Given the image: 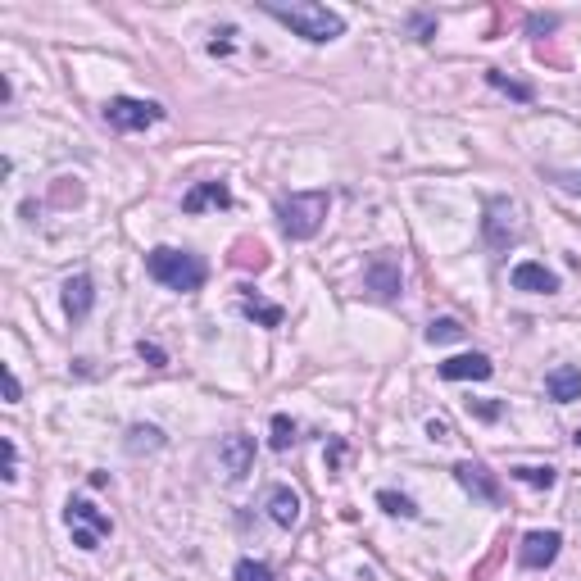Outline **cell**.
<instances>
[{"mask_svg": "<svg viewBox=\"0 0 581 581\" xmlns=\"http://www.w3.org/2000/svg\"><path fill=\"white\" fill-rule=\"evenodd\" d=\"M264 14H273L277 23H286L296 37L314 41V46H327V41H336L345 32L341 14L327 10V5H318V0H291V5H273V0H268Z\"/></svg>", "mask_w": 581, "mask_h": 581, "instance_id": "6da1fadb", "label": "cell"}, {"mask_svg": "<svg viewBox=\"0 0 581 581\" xmlns=\"http://www.w3.org/2000/svg\"><path fill=\"white\" fill-rule=\"evenodd\" d=\"M327 209H332L327 191H291V196H277V227H282L286 241H309L327 223Z\"/></svg>", "mask_w": 581, "mask_h": 581, "instance_id": "7a4b0ae2", "label": "cell"}, {"mask_svg": "<svg viewBox=\"0 0 581 581\" xmlns=\"http://www.w3.org/2000/svg\"><path fill=\"white\" fill-rule=\"evenodd\" d=\"M146 273L155 277L159 286H168V291H200L205 286V277H209V268H205V259L200 255H191V250H173V246H155L146 255Z\"/></svg>", "mask_w": 581, "mask_h": 581, "instance_id": "3957f363", "label": "cell"}, {"mask_svg": "<svg viewBox=\"0 0 581 581\" xmlns=\"http://www.w3.org/2000/svg\"><path fill=\"white\" fill-rule=\"evenodd\" d=\"M64 518H69V532H73V545H78V550H100V541L114 536L109 513H100L96 504L82 500V495H73V500L64 504Z\"/></svg>", "mask_w": 581, "mask_h": 581, "instance_id": "277c9868", "label": "cell"}, {"mask_svg": "<svg viewBox=\"0 0 581 581\" xmlns=\"http://www.w3.org/2000/svg\"><path fill=\"white\" fill-rule=\"evenodd\" d=\"M105 123L114 132H146V128H155V123H164V114L168 109L159 105V100H137V96H114V100H105Z\"/></svg>", "mask_w": 581, "mask_h": 581, "instance_id": "5b68a950", "label": "cell"}, {"mask_svg": "<svg viewBox=\"0 0 581 581\" xmlns=\"http://www.w3.org/2000/svg\"><path fill=\"white\" fill-rule=\"evenodd\" d=\"M482 237L491 250H509L522 241V223H518V200L509 196H491L486 200V218H482Z\"/></svg>", "mask_w": 581, "mask_h": 581, "instance_id": "8992f818", "label": "cell"}, {"mask_svg": "<svg viewBox=\"0 0 581 581\" xmlns=\"http://www.w3.org/2000/svg\"><path fill=\"white\" fill-rule=\"evenodd\" d=\"M454 477H459V486L473 500H482V504H504V486H500V477L486 468V463H477V459H459L454 463Z\"/></svg>", "mask_w": 581, "mask_h": 581, "instance_id": "52a82bcc", "label": "cell"}, {"mask_svg": "<svg viewBox=\"0 0 581 581\" xmlns=\"http://www.w3.org/2000/svg\"><path fill=\"white\" fill-rule=\"evenodd\" d=\"M364 286L373 291V300L391 305V300L400 296V259H395L391 250L373 255V259H368V268H364Z\"/></svg>", "mask_w": 581, "mask_h": 581, "instance_id": "ba28073f", "label": "cell"}, {"mask_svg": "<svg viewBox=\"0 0 581 581\" xmlns=\"http://www.w3.org/2000/svg\"><path fill=\"white\" fill-rule=\"evenodd\" d=\"M218 468H223L232 482H241V477L255 468V436L246 432H232L218 441Z\"/></svg>", "mask_w": 581, "mask_h": 581, "instance_id": "9c48e42d", "label": "cell"}, {"mask_svg": "<svg viewBox=\"0 0 581 581\" xmlns=\"http://www.w3.org/2000/svg\"><path fill=\"white\" fill-rule=\"evenodd\" d=\"M559 550H563L559 532H527L522 536L518 559H522V568H550V563L559 559Z\"/></svg>", "mask_w": 581, "mask_h": 581, "instance_id": "30bf717a", "label": "cell"}, {"mask_svg": "<svg viewBox=\"0 0 581 581\" xmlns=\"http://www.w3.org/2000/svg\"><path fill=\"white\" fill-rule=\"evenodd\" d=\"M509 282H513V291H532V296H554V291H559V277H554L545 264H536V259L513 264Z\"/></svg>", "mask_w": 581, "mask_h": 581, "instance_id": "8fae6325", "label": "cell"}, {"mask_svg": "<svg viewBox=\"0 0 581 581\" xmlns=\"http://www.w3.org/2000/svg\"><path fill=\"white\" fill-rule=\"evenodd\" d=\"M91 305H96V282L87 273H73L64 282V314H69V323H87Z\"/></svg>", "mask_w": 581, "mask_h": 581, "instance_id": "7c38bea8", "label": "cell"}, {"mask_svg": "<svg viewBox=\"0 0 581 581\" xmlns=\"http://www.w3.org/2000/svg\"><path fill=\"white\" fill-rule=\"evenodd\" d=\"M436 373H441L445 382H486V377L495 373V364L486 355H454V359H445Z\"/></svg>", "mask_w": 581, "mask_h": 581, "instance_id": "4fadbf2b", "label": "cell"}, {"mask_svg": "<svg viewBox=\"0 0 581 581\" xmlns=\"http://www.w3.org/2000/svg\"><path fill=\"white\" fill-rule=\"evenodd\" d=\"M227 205H232L227 182H196V187L182 196V214H205V209H227Z\"/></svg>", "mask_w": 581, "mask_h": 581, "instance_id": "5bb4252c", "label": "cell"}, {"mask_svg": "<svg viewBox=\"0 0 581 581\" xmlns=\"http://www.w3.org/2000/svg\"><path fill=\"white\" fill-rule=\"evenodd\" d=\"M545 395H550L554 404H572V400H581V368H572V364L554 368V373L545 377Z\"/></svg>", "mask_w": 581, "mask_h": 581, "instance_id": "9a60e30c", "label": "cell"}, {"mask_svg": "<svg viewBox=\"0 0 581 581\" xmlns=\"http://www.w3.org/2000/svg\"><path fill=\"white\" fill-rule=\"evenodd\" d=\"M268 518H273L277 527H296L300 522V495L291 491V486H273V495H268Z\"/></svg>", "mask_w": 581, "mask_h": 581, "instance_id": "2e32d148", "label": "cell"}, {"mask_svg": "<svg viewBox=\"0 0 581 581\" xmlns=\"http://www.w3.org/2000/svg\"><path fill=\"white\" fill-rule=\"evenodd\" d=\"M241 314L259 327H282V318H286L282 305H268V300H259L255 291H241Z\"/></svg>", "mask_w": 581, "mask_h": 581, "instance_id": "e0dca14e", "label": "cell"}, {"mask_svg": "<svg viewBox=\"0 0 581 581\" xmlns=\"http://www.w3.org/2000/svg\"><path fill=\"white\" fill-rule=\"evenodd\" d=\"M509 477L522 486H536V491H550L559 468H550V463H518V468H509Z\"/></svg>", "mask_w": 581, "mask_h": 581, "instance_id": "ac0fdd59", "label": "cell"}, {"mask_svg": "<svg viewBox=\"0 0 581 581\" xmlns=\"http://www.w3.org/2000/svg\"><path fill=\"white\" fill-rule=\"evenodd\" d=\"M232 264H237V268H255V273H264V268H268V250L259 246V241L241 237L237 246H232Z\"/></svg>", "mask_w": 581, "mask_h": 581, "instance_id": "d6986e66", "label": "cell"}, {"mask_svg": "<svg viewBox=\"0 0 581 581\" xmlns=\"http://www.w3.org/2000/svg\"><path fill=\"white\" fill-rule=\"evenodd\" d=\"M128 450L132 454H150V450H164V432L150 423H132L128 427Z\"/></svg>", "mask_w": 581, "mask_h": 581, "instance_id": "ffe728a7", "label": "cell"}, {"mask_svg": "<svg viewBox=\"0 0 581 581\" xmlns=\"http://www.w3.org/2000/svg\"><path fill=\"white\" fill-rule=\"evenodd\" d=\"M377 504H382L391 518H418V504L409 500V495H400V491H377Z\"/></svg>", "mask_w": 581, "mask_h": 581, "instance_id": "44dd1931", "label": "cell"}, {"mask_svg": "<svg viewBox=\"0 0 581 581\" xmlns=\"http://www.w3.org/2000/svg\"><path fill=\"white\" fill-rule=\"evenodd\" d=\"M427 341H432V345L463 341V323H459V318H432V327H427Z\"/></svg>", "mask_w": 581, "mask_h": 581, "instance_id": "7402d4cb", "label": "cell"}, {"mask_svg": "<svg viewBox=\"0 0 581 581\" xmlns=\"http://www.w3.org/2000/svg\"><path fill=\"white\" fill-rule=\"evenodd\" d=\"M486 82H491L495 91H504V96L522 100V105H527V100H532V87H527V82H513V78H504L500 69H486Z\"/></svg>", "mask_w": 581, "mask_h": 581, "instance_id": "603a6c76", "label": "cell"}, {"mask_svg": "<svg viewBox=\"0 0 581 581\" xmlns=\"http://www.w3.org/2000/svg\"><path fill=\"white\" fill-rule=\"evenodd\" d=\"M268 445H273V450H291V445H296V423L286 414H273V436H268Z\"/></svg>", "mask_w": 581, "mask_h": 581, "instance_id": "cb8c5ba5", "label": "cell"}, {"mask_svg": "<svg viewBox=\"0 0 581 581\" xmlns=\"http://www.w3.org/2000/svg\"><path fill=\"white\" fill-rule=\"evenodd\" d=\"M232 577H237V581H277L273 568H268V563H259V559H241Z\"/></svg>", "mask_w": 581, "mask_h": 581, "instance_id": "d4e9b609", "label": "cell"}, {"mask_svg": "<svg viewBox=\"0 0 581 581\" xmlns=\"http://www.w3.org/2000/svg\"><path fill=\"white\" fill-rule=\"evenodd\" d=\"M0 454H5V482H19V445H14V436H0Z\"/></svg>", "mask_w": 581, "mask_h": 581, "instance_id": "484cf974", "label": "cell"}, {"mask_svg": "<svg viewBox=\"0 0 581 581\" xmlns=\"http://www.w3.org/2000/svg\"><path fill=\"white\" fill-rule=\"evenodd\" d=\"M545 178L554 182V187L572 191V196H581V173H572V168H545Z\"/></svg>", "mask_w": 581, "mask_h": 581, "instance_id": "4316f807", "label": "cell"}, {"mask_svg": "<svg viewBox=\"0 0 581 581\" xmlns=\"http://www.w3.org/2000/svg\"><path fill=\"white\" fill-rule=\"evenodd\" d=\"M232 37H237V28H218L209 41V55H232Z\"/></svg>", "mask_w": 581, "mask_h": 581, "instance_id": "83f0119b", "label": "cell"}, {"mask_svg": "<svg viewBox=\"0 0 581 581\" xmlns=\"http://www.w3.org/2000/svg\"><path fill=\"white\" fill-rule=\"evenodd\" d=\"M0 382H5V400H10V404H19V400H23V386H19V377H14V368H10V364L0 368Z\"/></svg>", "mask_w": 581, "mask_h": 581, "instance_id": "f1b7e54d", "label": "cell"}, {"mask_svg": "<svg viewBox=\"0 0 581 581\" xmlns=\"http://www.w3.org/2000/svg\"><path fill=\"white\" fill-rule=\"evenodd\" d=\"M137 355H141V359H146V364H150V368H164V364H168V355H164V350H159V345H155V341H141V345H137Z\"/></svg>", "mask_w": 581, "mask_h": 581, "instance_id": "f546056e", "label": "cell"}, {"mask_svg": "<svg viewBox=\"0 0 581 581\" xmlns=\"http://www.w3.org/2000/svg\"><path fill=\"white\" fill-rule=\"evenodd\" d=\"M414 32H418V41H427V37H436V14H414Z\"/></svg>", "mask_w": 581, "mask_h": 581, "instance_id": "4dcf8cb0", "label": "cell"}, {"mask_svg": "<svg viewBox=\"0 0 581 581\" xmlns=\"http://www.w3.org/2000/svg\"><path fill=\"white\" fill-rule=\"evenodd\" d=\"M427 436H432V441H450V423H445V418H432V423H427Z\"/></svg>", "mask_w": 581, "mask_h": 581, "instance_id": "1f68e13d", "label": "cell"}, {"mask_svg": "<svg viewBox=\"0 0 581 581\" xmlns=\"http://www.w3.org/2000/svg\"><path fill=\"white\" fill-rule=\"evenodd\" d=\"M468 409H477V418H500V404H473L468 400Z\"/></svg>", "mask_w": 581, "mask_h": 581, "instance_id": "d6a6232c", "label": "cell"}, {"mask_svg": "<svg viewBox=\"0 0 581 581\" xmlns=\"http://www.w3.org/2000/svg\"><path fill=\"white\" fill-rule=\"evenodd\" d=\"M554 28V19H550V14H545V19H541V14H536V19H532V32H550Z\"/></svg>", "mask_w": 581, "mask_h": 581, "instance_id": "836d02e7", "label": "cell"}, {"mask_svg": "<svg viewBox=\"0 0 581 581\" xmlns=\"http://www.w3.org/2000/svg\"><path fill=\"white\" fill-rule=\"evenodd\" d=\"M572 441H577V450H581V432H572Z\"/></svg>", "mask_w": 581, "mask_h": 581, "instance_id": "e575fe53", "label": "cell"}]
</instances>
